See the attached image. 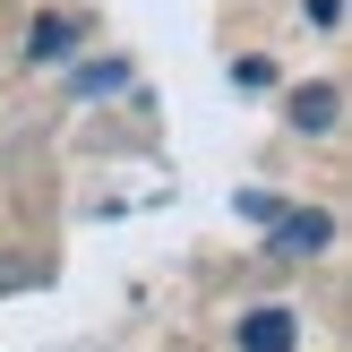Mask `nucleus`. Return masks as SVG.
<instances>
[{"instance_id": "1", "label": "nucleus", "mask_w": 352, "mask_h": 352, "mask_svg": "<svg viewBox=\"0 0 352 352\" xmlns=\"http://www.w3.org/2000/svg\"><path fill=\"white\" fill-rule=\"evenodd\" d=\"M232 344L241 352H292L301 344V318H292V309H250V318L232 327Z\"/></svg>"}, {"instance_id": "2", "label": "nucleus", "mask_w": 352, "mask_h": 352, "mask_svg": "<svg viewBox=\"0 0 352 352\" xmlns=\"http://www.w3.org/2000/svg\"><path fill=\"white\" fill-rule=\"evenodd\" d=\"M327 232H336L327 215H275V241H267V258H309V250H327Z\"/></svg>"}, {"instance_id": "3", "label": "nucleus", "mask_w": 352, "mask_h": 352, "mask_svg": "<svg viewBox=\"0 0 352 352\" xmlns=\"http://www.w3.org/2000/svg\"><path fill=\"white\" fill-rule=\"evenodd\" d=\"M336 120H344V95H336V86H301V95H292V129L327 138Z\"/></svg>"}, {"instance_id": "4", "label": "nucleus", "mask_w": 352, "mask_h": 352, "mask_svg": "<svg viewBox=\"0 0 352 352\" xmlns=\"http://www.w3.org/2000/svg\"><path fill=\"white\" fill-rule=\"evenodd\" d=\"M78 34H86V26H78V17H43V26H34V34H26V60H60V52H69V43H78Z\"/></svg>"}, {"instance_id": "5", "label": "nucleus", "mask_w": 352, "mask_h": 352, "mask_svg": "<svg viewBox=\"0 0 352 352\" xmlns=\"http://www.w3.org/2000/svg\"><path fill=\"white\" fill-rule=\"evenodd\" d=\"M241 215H258V223H275V215H284V198H275V189H241Z\"/></svg>"}, {"instance_id": "6", "label": "nucleus", "mask_w": 352, "mask_h": 352, "mask_svg": "<svg viewBox=\"0 0 352 352\" xmlns=\"http://www.w3.org/2000/svg\"><path fill=\"white\" fill-rule=\"evenodd\" d=\"M232 86H250V95H258V86H275V69H267V60H232Z\"/></svg>"}, {"instance_id": "7", "label": "nucleus", "mask_w": 352, "mask_h": 352, "mask_svg": "<svg viewBox=\"0 0 352 352\" xmlns=\"http://www.w3.org/2000/svg\"><path fill=\"white\" fill-rule=\"evenodd\" d=\"M301 9L318 17V26H336V17H344V0H301Z\"/></svg>"}]
</instances>
